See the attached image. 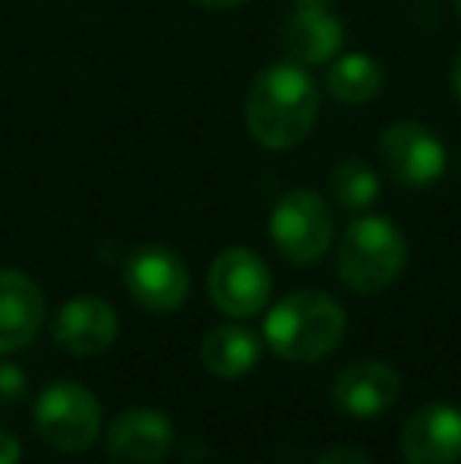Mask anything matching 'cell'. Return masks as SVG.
Segmentation results:
<instances>
[{
    "mask_svg": "<svg viewBox=\"0 0 461 464\" xmlns=\"http://www.w3.org/2000/svg\"><path fill=\"white\" fill-rule=\"evenodd\" d=\"M376 152L386 174L401 187H430L446 171V146L418 121H395L382 130Z\"/></svg>",
    "mask_w": 461,
    "mask_h": 464,
    "instance_id": "obj_6",
    "label": "cell"
},
{
    "mask_svg": "<svg viewBox=\"0 0 461 464\" xmlns=\"http://www.w3.org/2000/svg\"><path fill=\"white\" fill-rule=\"evenodd\" d=\"M259 338L244 325H218L203 338V363L222 379H240L259 363Z\"/></svg>",
    "mask_w": 461,
    "mask_h": 464,
    "instance_id": "obj_15",
    "label": "cell"
},
{
    "mask_svg": "<svg viewBox=\"0 0 461 464\" xmlns=\"http://www.w3.org/2000/svg\"><path fill=\"white\" fill-rule=\"evenodd\" d=\"M316 464H373L370 455L357 446H332L329 452H322Z\"/></svg>",
    "mask_w": 461,
    "mask_h": 464,
    "instance_id": "obj_19",
    "label": "cell"
},
{
    "mask_svg": "<svg viewBox=\"0 0 461 464\" xmlns=\"http://www.w3.org/2000/svg\"><path fill=\"white\" fill-rule=\"evenodd\" d=\"M401 395V376L392 363L382 361H360L351 363L335 376L332 401L341 414L367 420V417L386 414Z\"/></svg>",
    "mask_w": 461,
    "mask_h": 464,
    "instance_id": "obj_10",
    "label": "cell"
},
{
    "mask_svg": "<svg viewBox=\"0 0 461 464\" xmlns=\"http://www.w3.org/2000/svg\"><path fill=\"white\" fill-rule=\"evenodd\" d=\"M348 316L326 291H294L265 316V344L282 361L310 363L329 357L341 344Z\"/></svg>",
    "mask_w": 461,
    "mask_h": 464,
    "instance_id": "obj_2",
    "label": "cell"
},
{
    "mask_svg": "<svg viewBox=\"0 0 461 464\" xmlns=\"http://www.w3.org/2000/svg\"><path fill=\"white\" fill-rule=\"evenodd\" d=\"M405 464H458L461 461V408L424 404L401 430Z\"/></svg>",
    "mask_w": 461,
    "mask_h": 464,
    "instance_id": "obj_9",
    "label": "cell"
},
{
    "mask_svg": "<svg viewBox=\"0 0 461 464\" xmlns=\"http://www.w3.org/2000/svg\"><path fill=\"white\" fill-rule=\"evenodd\" d=\"M54 338L67 354L95 357L117 338V313L101 297H73L54 319Z\"/></svg>",
    "mask_w": 461,
    "mask_h": 464,
    "instance_id": "obj_12",
    "label": "cell"
},
{
    "mask_svg": "<svg viewBox=\"0 0 461 464\" xmlns=\"http://www.w3.org/2000/svg\"><path fill=\"white\" fill-rule=\"evenodd\" d=\"M272 244L288 263L313 266L329 253L335 218L329 202L316 189H291L275 202L269 218Z\"/></svg>",
    "mask_w": 461,
    "mask_h": 464,
    "instance_id": "obj_4",
    "label": "cell"
},
{
    "mask_svg": "<svg viewBox=\"0 0 461 464\" xmlns=\"http://www.w3.org/2000/svg\"><path fill=\"white\" fill-rule=\"evenodd\" d=\"M25 372L16 363H0V404H16L25 395Z\"/></svg>",
    "mask_w": 461,
    "mask_h": 464,
    "instance_id": "obj_18",
    "label": "cell"
},
{
    "mask_svg": "<svg viewBox=\"0 0 461 464\" xmlns=\"http://www.w3.org/2000/svg\"><path fill=\"white\" fill-rule=\"evenodd\" d=\"M44 313L48 306L35 281L16 269H0V354L35 342Z\"/></svg>",
    "mask_w": 461,
    "mask_h": 464,
    "instance_id": "obj_13",
    "label": "cell"
},
{
    "mask_svg": "<svg viewBox=\"0 0 461 464\" xmlns=\"http://www.w3.org/2000/svg\"><path fill=\"white\" fill-rule=\"evenodd\" d=\"M345 44L341 19L332 16L326 6H297L282 29V48L301 67L335 61Z\"/></svg>",
    "mask_w": 461,
    "mask_h": 464,
    "instance_id": "obj_14",
    "label": "cell"
},
{
    "mask_svg": "<svg viewBox=\"0 0 461 464\" xmlns=\"http://www.w3.org/2000/svg\"><path fill=\"white\" fill-rule=\"evenodd\" d=\"M35 430L57 452H86L101 436L99 398L80 382L48 385L35 401Z\"/></svg>",
    "mask_w": 461,
    "mask_h": 464,
    "instance_id": "obj_5",
    "label": "cell"
},
{
    "mask_svg": "<svg viewBox=\"0 0 461 464\" xmlns=\"http://www.w3.org/2000/svg\"><path fill=\"white\" fill-rule=\"evenodd\" d=\"M456 10H458V13H461V0H456Z\"/></svg>",
    "mask_w": 461,
    "mask_h": 464,
    "instance_id": "obj_24",
    "label": "cell"
},
{
    "mask_svg": "<svg viewBox=\"0 0 461 464\" xmlns=\"http://www.w3.org/2000/svg\"><path fill=\"white\" fill-rule=\"evenodd\" d=\"M174 446L168 414L155 408L123 411L108 427V455L114 464H158Z\"/></svg>",
    "mask_w": 461,
    "mask_h": 464,
    "instance_id": "obj_11",
    "label": "cell"
},
{
    "mask_svg": "<svg viewBox=\"0 0 461 464\" xmlns=\"http://www.w3.org/2000/svg\"><path fill=\"white\" fill-rule=\"evenodd\" d=\"M123 281L136 304L152 313L178 310L190 291V272H187L184 259L161 244L136 250L123 269Z\"/></svg>",
    "mask_w": 461,
    "mask_h": 464,
    "instance_id": "obj_8",
    "label": "cell"
},
{
    "mask_svg": "<svg viewBox=\"0 0 461 464\" xmlns=\"http://www.w3.org/2000/svg\"><path fill=\"white\" fill-rule=\"evenodd\" d=\"M329 4H332V0H297V6H326V10H329Z\"/></svg>",
    "mask_w": 461,
    "mask_h": 464,
    "instance_id": "obj_23",
    "label": "cell"
},
{
    "mask_svg": "<svg viewBox=\"0 0 461 464\" xmlns=\"http://www.w3.org/2000/svg\"><path fill=\"white\" fill-rule=\"evenodd\" d=\"M209 297L231 319L256 316L272 297L269 266L246 246L222 250L209 269Z\"/></svg>",
    "mask_w": 461,
    "mask_h": 464,
    "instance_id": "obj_7",
    "label": "cell"
},
{
    "mask_svg": "<svg viewBox=\"0 0 461 464\" xmlns=\"http://www.w3.org/2000/svg\"><path fill=\"white\" fill-rule=\"evenodd\" d=\"M408 240L399 225L382 215L351 221L339 246V276L357 294H379L401 276Z\"/></svg>",
    "mask_w": 461,
    "mask_h": 464,
    "instance_id": "obj_3",
    "label": "cell"
},
{
    "mask_svg": "<svg viewBox=\"0 0 461 464\" xmlns=\"http://www.w3.org/2000/svg\"><path fill=\"white\" fill-rule=\"evenodd\" d=\"M386 73L382 67L363 51H351L339 54L326 73V89L335 102L341 104H367L382 92Z\"/></svg>",
    "mask_w": 461,
    "mask_h": 464,
    "instance_id": "obj_16",
    "label": "cell"
},
{
    "mask_svg": "<svg viewBox=\"0 0 461 464\" xmlns=\"http://www.w3.org/2000/svg\"><path fill=\"white\" fill-rule=\"evenodd\" d=\"M19 455H23L19 440L10 433V430L0 427V464H19Z\"/></svg>",
    "mask_w": 461,
    "mask_h": 464,
    "instance_id": "obj_20",
    "label": "cell"
},
{
    "mask_svg": "<svg viewBox=\"0 0 461 464\" xmlns=\"http://www.w3.org/2000/svg\"><path fill=\"white\" fill-rule=\"evenodd\" d=\"M320 114V89L301 63H275L246 92V130L265 149H294L310 136Z\"/></svg>",
    "mask_w": 461,
    "mask_h": 464,
    "instance_id": "obj_1",
    "label": "cell"
},
{
    "mask_svg": "<svg viewBox=\"0 0 461 464\" xmlns=\"http://www.w3.org/2000/svg\"><path fill=\"white\" fill-rule=\"evenodd\" d=\"M329 193L348 212H363L379 196V174L360 159H341L329 171Z\"/></svg>",
    "mask_w": 461,
    "mask_h": 464,
    "instance_id": "obj_17",
    "label": "cell"
},
{
    "mask_svg": "<svg viewBox=\"0 0 461 464\" xmlns=\"http://www.w3.org/2000/svg\"><path fill=\"white\" fill-rule=\"evenodd\" d=\"M193 4L206 6V10H234V6L246 4V0H193Z\"/></svg>",
    "mask_w": 461,
    "mask_h": 464,
    "instance_id": "obj_22",
    "label": "cell"
},
{
    "mask_svg": "<svg viewBox=\"0 0 461 464\" xmlns=\"http://www.w3.org/2000/svg\"><path fill=\"white\" fill-rule=\"evenodd\" d=\"M449 86H452V95L461 102V51L456 54V61H452V70H449Z\"/></svg>",
    "mask_w": 461,
    "mask_h": 464,
    "instance_id": "obj_21",
    "label": "cell"
}]
</instances>
